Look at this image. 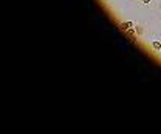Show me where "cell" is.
<instances>
[{"instance_id": "obj_1", "label": "cell", "mask_w": 161, "mask_h": 134, "mask_svg": "<svg viewBox=\"0 0 161 134\" xmlns=\"http://www.w3.org/2000/svg\"><path fill=\"white\" fill-rule=\"evenodd\" d=\"M152 46H153L155 49H161V42H153V43H152Z\"/></svg>"}, {"instance_id": "obj_3", "label": "cell", "mask_w": 161, "mask_h": 134, "mask_svg": "<svg viewBox=\"0 0 161 134\" xmlns=\"http://www.w3.org/2000/svg\"><path fill=\"white\" fill-rule=\"evenodd\" d=\"M142 2H144V3H149V2H150V0H142Z\"/></svg>"}, {"instance_id": "obj_2", "label": "cell", "mask_w": 161, "mask_h": 134, "mask_svg": "<svg viewBox=\"0 0 161 134\" xmlns=\"http://www.w3.org/2000/svg\"><path fill=\"white\" fill-rule=\"evenodd\" d=\"M130 26H132V23L129 22V23H124V25H121V28H122V29H127V28H130Z\"/></svg>"}]
</instances>
